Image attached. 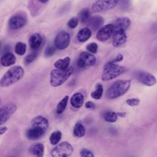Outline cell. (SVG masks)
<instances>
[{
	"label": "cell",
	"mask_w": 157,
	"mask_h": 157,
	"mask_svg": "<svg viewBox=\"0 0 157 157\" xmlns=\"http://www.w3.org/2000/svg\"><path fill=\"white\" fill-rule=\"evenodd\" d=\"M24 74V69L20 66H15L10 67L1 77L0 86L7 87L16 83L23 77Z\"/></svg>",
	"instance_id": "6da1fadb"
},
{
	"label": "cell",
	"mask_w": 157,
	"mask_h": 157,
	"mask_svg": "<svg viewBox=\"0 0 157 157\" xmlns=\"http://www.w3.org/2000/svg\"><path fill=\"white\" fill-rule=\"evenodd\" d=\"M131 86L129 80H118L113 82L106 91V98L109 99L118 98L125 94Z\"/></svg>",
	"instance_id": "7a4b0ae2"
},
{
	"label": "cell",
	"mask_w": 157,
	"mask_h": 157,
	"mask_svg": "<svg viewBox=\"0 0 157 157\" xmlns=\"http://www.w3.org/2000/svg\"><path fill=\"white\" fill-rule=\"evenodd\" d=\"M73 71L72 66H69L65 69H53L50 74V83L51 86L56 87L61 85L69 78Z\"/></svg>",
	"instance_id": "3957f363"
},
{
	"label": "cell",
	"mask_w": 157,
	"mask_h": 157,
	"mask_svg": "<svg viewBox=\"0 0 157 157\" xmlns=\"http://www.w3.org/2000/svg\"><path fill=\"white\" fill-rule=\"evenodd\" d=\"M125 71L126 68L124 67L109 61L104 66L101 79L103 81L112 80L122 74Z\"/></svg>",
	"instance_id": "277c9868"
},
{
	"label": "cell",
	"mask_w": 157,
	"mask_h": 157,
	"mask_svg": "<svg viewBox=\"0 0 157 157\" xmlns=\"http://www.w3.org/2000/svg\"><path fill=\"white\" fill-rule=\"evenodd\" d=\"M74 151L71 144L67 142H63L58 144L51 151L52 157H69Z\"/></svg>",
	"instance_id": "5b68a950"
},
{
	"label": "cell",
	"mask_w": 157,
	"mask_h": 157,
	"mask_svg": "<svg viewBox=\"0 0 157 157\" xmlns=\"http://www.w3.org/2000/svg\"><path fill=\"white\" fill-rule=\"evenodd\" d=\"M120 0H97L95 1L91 9L94 12H104L114 8L118 4Z\"/></svg>",
	"instance_id": "8992f818"
},
{
	"label": "cell",
	"mask_w": 157,
	"mask_h": 157,
	"mask_svg": "<svg viewBox=\"0 0 157 157\" xmlns=\"http://www.w3.org/2000/svg\"><path fill=\"white\" fill-rule=\"evenodd\" d=\"M134 76L138 82L145 86H151L156 83V77L153 74L144 71H136Z\"/></svg>",
	"instance_id": "52a82bcc"
},
{
	"label": "cell",
	"mask_w": 157,
	"mask_h": 157,
	"mask_svg": "<svg viewBox=\"0 0 157 157\" xmlns=\"http://www.w3.org/2000/svg\"><path fill=\"white\" fill-rule=\"evenodd\" d=\"M96 61L95 56L88 52H82L77 59V65L79 68H86L93 66Z\"/></svg>",
	"instance_id": "ba28073f"
},
{
	"label": "cell",
	"mask_w": 157,
	"mask_h": 157,
	"mask_svg": "<svg viewBox=\"0 0 157 157\" xmlns=\"http://www.w3.org/2000/svg\"><path fill=\"white\" fill-rule=\"evenodd\" d=\"M17 109V105L13 103H8L0 107V126L9 119Z\"/></svg>",
	"instance_id": "9c48e42d"
},
{
	"label": "cell",
	"mask_w": 157,
	"mask_h": 157,
	"mask_svg": "<svg viewBox=\"0 0 157 157\" xmlns=\"http://www.w3.org/2000/svg\"><path fill=\"white\" fill-rule=\"evenodd\" d=\"M70 43V36L65 31H59L55 39V46L59 50L66 48Z\"/></svg>",
	"instance_id": "30bf717a"
},
{
	"label": "cell",
	"mask_w": 157,
	"mask_h": 157,
	"mask_svg": "<svg viewBox=\"0 0 157 157\" xmlns=\"http://www.w3.org/2000/svg\"><path fill=\"white\" fill-rule=\"evenodd\" d=\"M113 24L105 25L98 30L96 34V38L100 42H105L113 35Z\"/></svg>",
	"instance_id": "8fae6325"
},
{
	"label": "cell",
	"mask_w": 157,
	"mask_h": 157,
	"mask_svg": "<svg viewBox=\"0 0 157 157\" xmlns=\"http://www.w3.org/2000/svg\"><path fill=\"white\" fill-rule=\"evenodd\" d=\"M27 23L26 18L21 15H15L10 18L8 26L10 29L15 30L23 27Z\"/></svg>",
	"instance_id": "7c38bea8"
},
{
	"label": "cell",
	"mask_w": 157,
	"mask_h": 157,
	"mask_svg": "<svg viewBox=\"0 0 157 157\" xmlns=\"http://www.w3.org/2000/svg\"><path fill=\"white\" fill-rule=\"evenodd\" d=\"M45 132V130L40 128L31 126L26 131L25 135L27 139L31 140H34L42 137L44 135Z\"/></svg>",
	"instance_id": "4fadbf2b"
},
{
	"label": "cell",
	"mask_w": 157,
	"mask_h": 157,
	"mask_svg": "<svg viewBox=\"0 0 157 157\" xmlns=\"http://www.w3.org/2000/svg\"><path fill=\"white\" fill-rule=\"evenodd\" d=\"M127 36L125 31L114 30L112 35V44L114 47H118L121 46L125 43Z\"/></svg>",
	"instance_id": "5bb4252c"
},
{
	"label": "cell",
	"mask_w": 157,
	"mask_h": 157,
	"mask_svg": "<svg viewBox=\"0 0 157 157\" xmlns=\"http://www.w3.org/2000/svg\"><path fill=\"white\" fill-rule=\"evenodd\" d=\"M113 25L114 30L126 31L131 25V20L128 17H122L117 18Z\"/></svg>",
	"instance_id": "9a60e30c"
},
{
	"label": "cell",
	"mask_w": 157,
	"mask_h": 157,
	"mask_svg": "<svg viewBox=\"0 0 157 157\" xmlns=\"http://www.w3.org/2000/svg\"><path fill=\"white\" fill-rule=\"evenodd\" d=\"M88 26L93 31L99 30L104 24V19L100 15L91 17L87 22Z\"/></svg>",
	"instance_id": "2e32d148"
},
{
	"label": "cell",
	"mask_w": 157,
	"mask_h": 157,
	"mask_svg": "<svg viewBox=\"0 0 157 157\" xmlns=\"http://www.w3.org/2000/svg\"><path fill=\"white\" fill-rule=\"evenodd\" d=\"M31 126L39 127L45 131L47 130L48 127V120L42 116H37L34 117L31 120Z\"/></svg>",
	"instance_id": "e0dca14e"
},
{
	"label": "cell",
	"mask_w": 157,
	"mask_h": 157,
	"mask_svg": "<svg viewBox=\"0 0 157 157\" xmlns=\"http://www.w3.org/2000/svg\"><path fill=\"white\" fill-rule=\"evenodd\" d=\"M84 102V96L82 93L80 92H77L74 93L70 100V102L71 105L75 109L80 108L83 104Z\"/></svg>",
	"instance_id": "ac0fdd59"
},
{
	"label": "cell",
	"mask_w": 157,
	"mask_h": 157,
	"mask_svg": "<svg viewBox=\"0 0 157 157\" xmlns=\"http://www.w3.org/2000/svg\"><path fill=\"white\" fill-rule=\"evenodd\" d=\"M42 43V37L39 33L31 35L29 39V45L33 50H37Z\"/></svg>",
	"instance_id": "d6986e66"
},
{
	"label": "cell",
	"mask_w": 157,
	"mask_h": 157,
	"mask_svg": "<svg viewBox=\"0 0 157 157\" xmlns=\"http://www.w3.org/2000/svg\"><path fill=\"white\" fill-rule=\"evenodd\" d=\"M16 58L14 55L10 52H7L4 53L1 58L0 62L2 66L7 67L12 66L15 63Z\"/></svg>",
	"instance_id": "ffe728a7"
},
{
	"label": "cell",
	"mask_w": 157,
	"mask_h": 157,
	"mask_svg": "<svg viewBox=\"0 0 157 157\" xmlns=\"http://www.w3.org/2000/svg\"><path fill=\"white\" fill-rule=\"evenodd\" d=\"M29 151L36 157H44V146L42 143L34 144L29 147Z\"/></svg>",
	"instance_id": "44dd1931"
},
{
	"label": "cell",
	"mask_w": 157,
	"mask_h": 157,
	"mask_svg": "<svg viewBox=\"0 0 157 157\" xmlns=\"http://www.w3.org/2000/svg\"><path fill=\"white\" fill-rule=\"evenodd\" d=\"M91 36V31L88 28H83L81 29L77 36V39L80 42H85L88 40Z\"/></svg>",
	"instance_id": "7402d4cb"
},
{
	"label": "cell",
	"mask_w": 157,
	"mask_h": 157,
	"mask_svg": "<svg viewBox=\"0 0 157 157\" xmlns=\"http://www.w3.org/2000/svg\"><path fill=\"white\" fill-rule=\"evenodd\" d=\"M74 136L77 137H82L85 134V128L83 124L80 122L78 121L76 123L73 129Z\"/></svg>",
	"instance_id": "603a6c76"
},
{
	"label": "cell",
	"mask_w": 157,
	"mask_h": 157,
	"mask_svg": "<svg viewBox=\"0 0 157 157\" xmlns=\"http://www.w3.org/2000/svg\"><path fill=\"white\" fill-rule=\"evenodd\" d=\"M70 61L71 59L67 56L63 59H59L54 63V66L58 69H65L69 67Z\"/></svg>",
	"instance_id": "cb8c5ba5"
},
{
	"label": "cell",
	"mask_w": 157,
	"mask_h": 157,
	"mask_svg": "<svg viewBox=\"0 0 157 157\" xmlns=\"http://www.w3.org/2000/svg\"><path fill=\"white\" fill-rule=\"evenodd\" d=\"M90 18L91 13L88 8L82 9L78 13V20L83 23H87Z\"/></svg>",
	"instance_id": "d4e9b609"
},
{
	"label": "cell",
	"mask_w": 157,
	"mask_h": 157,
	"mask_svg": "<svg viewBox=\"0 0 157 157\" xmlns=\"http://www.w3.org/2000/svg\"><path fill=\"white\" fill-rule=\"evenodd\" d=\"M103 86L101 83H98L96 85V89L94 91H92L91 93V97L93 98L94 99H100L102 96L103 94Z\"/></svg>",
	"instance_id": "484cf974"
},
{
	"label": "cell",
	"mask_w": 157,
	"mask_h": 157,
	"mask_svg": "<svg viewBox=\"0 0 157 157\" xmlns=\"http://www.w3.org/2000/svg\"><path fill=\"white\" fill-rule=\"evenodd\" d=\"M68 99H69V96H65L58 104L57 106H56V112L57 113V114H61L62 113H63V112L65 110L67 104V102H68Z\"/></svg>",
	"instance_id": "4316f807"
},
{
	"label": "cell",
	"mask_w": 157,
	"mask_h": 157,
	"mask_svg": "<svg viewBox=\"0 0 157 157\" xmlns=\"http://www.w3.org/2000/svg\"><path fill=\"white\" fill-rule=\"evenodd\" d=\"M103 118L107 122L114 123L118 119V114L113 111H107L104 113Z\"/></svg>",
	"instance_id": "83f0119b"
},
{
	"label": "cell",
	"mask_w": 157,
	"mask_h": 157,
	"mask_svg": "<svg viewBox=\"0 0 157 157\" xmlns=\"http://www.w3.org/2000/svg\"><path fill=\"white\" fill-rule=\"evenodd\" d=\"M62 137V133L60 131H53L50 136V142L52 145H55L58 144Z\"/></svg>",
	"instance_id": "f1b7e54d"
},
{
	"label": "cell",
	"mask_w": 157,
	"mask_h": 157,
	"mask_svg": "<svg viewBox=\"0 0 157 157\" xmlns=\"http://www.w3.org/2000/svg\"><path fill=\"white\" fill-rule=\"evenodd\" d=\"M26 50V45L21 42H18L15 46V52L18 55H23Z\"/></svg>",
	"instance_id": "f546056e"
},
{
	"label": "cell",
	"mask_w": 157,
	"mask_h": 157,
	"mask_svg": "<svg viewBox=\"0 0 157 157\" xmlns=\"http://www.w3.org/2000/svg\"><path fill=\"white\" fill-rule=\"evenodd\" d=\"M37 56V53L36 52H33L29 55H28L26 56L25 57L23 62L25 65H28L31 64L33 61H34Z\"/></svg>",
	"instance_id": "4dcf8cb0"
},
{
	"label": "cell",
	"mask_w": 157,
	"mask_h": 157,
	"mask_svg": "<svg viewBox=\"0 0 157 157\" xmlns=\"http://www.w3.org/2000/svg\"><path fill=\"white\" fill-rule=\"evenodd\" d=\"M56 48L55 47V46L54 47V46L50 45H48L46 47V48L45 50V52H44L45 56L46 57H51V56H52L54 55V53H55V52H56Z\"/></svg>",
	"instance_id": "1f68e13d"
},
{
	"label": "cell",
	"mask_w": 157,
	"mask_h": 157,
	"mask_svg": "<svg viewBox=\"0 0 157 157\" xmlns=\"http://www.w3.org/2000/svg\"><path fill=\"white\" fill-rule=\"evenodd\" d=\"M78 18L77 17H72L67 22V26L69 28H71V29H74L75 28L78 24Z\"/></svg>",
	"instance_id": "d6a6232c"
},
{
	"label": "cell",
	"mask_w": 157,
	"mask_h": 157,
	"mask_svg": "<svg viewBox=\"0 0 157 157\" xmlns=\"http://www.w3.org/2000/svg\"><path fill=\"white\" fill-rule=\"evenodd\" d=\"M86 50L91 53H96L98 51V45L95 42H91L86 45Z\"/></svg>",
	"instance_id": "836d02e7"
},
{
	"label": "cell",
	"mask_w": 157,
	"mask_h": 157,
	"mask_svg": "<svg viewBox=\"0 0 157 157\" xmlns=\"http://www.w3.org/2000/svg\"><path fill=\"white\" fill-rule=\"evenodd\" d=\"M130 0H120L118 2L119 7L123 10H127L130 6Z\"/></svg>",
	"instance_id": "e575fe53"
},
{
	"label": "cell",
	"mask_w": 157,
	"mask_h": 157,
	"mask_svg": "<svg viewBox=\"0 0 157 157\" xmlns=\"http://www.w3.org/2000/svg\"><path fill=\"white\" fill-rule=\"evenodd\" d=\"M80 157H94L91 151L86 148H82L80 151Z\"/></svg>",
	"instance_id": "d590c367"
},
{
	"label": "cell",
	"mask_w": 157,
	"mask_h": 157,
	"mask_svg": "<svg viewBox=\"0 0 157 157\" xmlns=\"http://www.w3.org/2000/svg\"><path fill=\"white\" fill-rule=\"evenodd\" d=\"M126 102L131 107L137 106L140 103V100L138 98H130L126 101Z\"/></svg>",
	"instance_id": "8d00e7d4"
},
{
	"label": "cell",
	"mask_w": 157,
	"mask_h": 157,
	"mask_svg": "<svg viewBox=\"0 0 157 157\" xmlns=\"http://www.w3.org/2000/svg\"><path fill=\"white\" fill-rule=\"evenodd\" d=\"M123 59V55L121 54V53H119V54L117 55V56L115 57V58H114L113 59L110 61V62L112 63H115V64H116V63H118V62L121 61Z\"/></svg>",
	"instance_id": "74e56055"
},
{
	"label": "cell",
	"mask_w": 157,
	"mask_h": 157,
	"mask_svg": "<svg viewBox=\"0 0 157 157\" xmlns=\"http://www.w3.org/2000/svg\"><path fill=\"white\" fill-rule=\"evenodd\" d=\"M85 106L88 109H93L95 108L94 104L93 102H91V101H87L85 103Z\"/></svg>",
	"instance_id": "f35d334b"
},
{
	"label": "cell",
	"mask_w": 157,
	"mask_h": 157,
	"mask_svg": "<svg viewBox=\"0 0 157 157\" xmlns=\"http://www.w3.org/2000/svg\"><path fill=\"white\" fill-rule=\"evenodd\" d=\"M8 128L6 126H1L0 127V136L3 135L7 131Z\"/></svg>",
	"instance_id": "ab89813d"
},
{
	"label": "cell",
	"mask_w": 157,
	"mask_h": 157,
	"mask_svg": "<svg viewBox=\"0 0 157 157\" xmlns=\"http://www.w3.org/2000/svg\"><path fill=\"white\" fill-rule=\"evenodd\" d=\"M117 114H118V116L119 115L121 117H124L125 116V113H124V112H118Z\"/></svg>",
	"instance_id": "60d3db41"
},
{
	"label": "cell",
	"mask_w": 157,
	"mask_h": 157,
	"mask_svg": "<svg viewBox=\"0 0 157 157\" xmlns=\"http://www.w3.org/2000/svg\"><path fill=\"white\" fill-rule=\"evenodd\" d=\"M38 1L42 3H47L49 0H38Z\"/></svg>",
	"instance_id": "b9f144b4"
},
{
	"label": "cell",
	"mask_w": 157,
	"mask_h": 157,
	"mask_svg": "<svg viewBox=\"0 0 157 157\" xmlns=\"http://www.w3.org/2000/svg\"><path fill=\"white\" fill-rule=\"evenodd\" d=\"M1 48V43L0 42V48Z\"/></svg>",
	"instance_id": "7bdbcfd3"
},
{
	"label": "cell",
	"mask_w": 157,
	"mask_h": 157,
	"mask_svg": "<svg viewBox=\"0 0 157 157\" xmlns=\"http://www.w3.org/2000/svg\"><path fill=\"white\" fill-rule=\"evenodd\" d=\"M0 104H1V98H0Z\"/></svg>",
	"instance_id": "ee69618b"
}]
</instances>
